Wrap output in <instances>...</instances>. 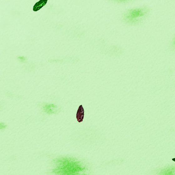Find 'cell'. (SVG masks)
Wrapping results in <instances>:
<instances>
[{
  "instance_id": "cell-1",
  "label": "cell",
  "mask_w": 175,
  "mask_h": 175,
  "mask_svg": "<svg viewBox=\"0 0 175 175\" xmlns=\"http://www.w3.org/2000/svg\"><path fill=\"white\" fill-rule=\"evenodd\" d=\"M84 116V110L82 106L81 105L78 109L77 114L76 118L78 122H80L83 120Z\"/></svg>"
},
{
  "instance_id": "cell-2",
  "label": "cell",
  "mask_w": 175,
  "mask_h": 175,
  "mask_svg": "<svg viewBox=\"0 0 175 175\" xmlns=\"http://www.w3.org/2000/svg\"><path fill=\"white\" fill-rule=\"evenodd\" d=\"M47 2V0H40V1L35 3L33 7V10L34 12L38 11L45 5Z\"/></svg>"
},
{
  "instance_id": "cell-3",
  "label": "cell",
  "mask_w": 175,
  "mask_h": 175,
  "mask_svg": "<svg viewBox=\"0 0 175 175\" xmlns=\"http://www.w3.org/2000/svg\"><path fill=\"white\" fill-rule=\"evenodd\" d=\"M172 160L174 162H175V158L172 159Z\"/></svg>"
},
{
  "instance_id": "cell-4",
  "label": "cell",
  "mask_w": 175,
  "mask_h": 175,
  "mask_svg": "<svg viewBox=\"0 0 175 175\" xmlns=\"http://www.w3.org/2000/svg\"><path fill=\"white\" fill-rule=\"evenodd\" d=\"M174 42V44H175V39Z\"/></svg>"
}]
</instances>
